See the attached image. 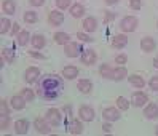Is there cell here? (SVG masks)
<instances>
[{"mask_svg":"<svg viewBox=\"0 0 158 136\" xmlns=\"http://www.w3.org/2000/svg\"><path fill=\"white\" fill-rule=\"evenodd\" d=\"M64 90V77H59L58 74H45L37 82V95L45 101H53L58 99L62 95Z\"/></svg>","mask_w":158,"mask_h":136,"instance_id":"1","label":"cell"},{"mask_svg":"<svg viewBox=\"0 0 158 136\" xmlns=\"http://www.w3.org/2000/svg\"><path fill=\"white\" fill-rule=\"evenodd\" d=\"M139 21L136 16H125L122 21H120V29H122V32L125 34H129V32H134L136 27H137Z\"/></svg>","mask_w":158,"mask_h":136,"instance_id":"2","label":"cell"},{"mask_svg":"<svg viewBox=\"0 0 158 136\" xmlns=\"http://www.w3.org/2000/svg\"><path fill=\"white\" fill-rule=\"evenodd\" d=\"M64 53L67 58H78L83 53V47L78 42H69L67 45H64Z\"/></svg>","mask_w":158,"mask_h":136,"instance_id":"3","label":"cell"},{"mask_svg":"<svg viewBox=\"0 0 158 136\" xmlns=\"http://www.w3.org/2000/svg\"><path fill=\"white\" fill-rule=\"evenodd\" d=\"M45 119L51 123V126H58L62 122V112L59 111V109H56V107H51V109L46 111Z\"/></svg>","mask_w":158,"mask_h":136,"instance_id":"4","label":"cell"},{"mask_svg":"<svg viewBox=\"0 0 158 136\" xmlns=\"http://www.w3.org/2000/svg\"><path fill=\"white\" fill-rule=\"evenodd\" d=\"M34 128L40 134H50L51 133V123L45 117H39V119L34 120Z\"/></svg>","mask_w":158,"mask_h":136,"instance_id":"5","label":"cell"},{"mask_svg":"<svg viewBox=\"0 0 158 136\" xmlns=\"http://www.w3.org/2000/svg\"><path fill=\"white\" fill-rule=\"evenodd\" d=\"M78 117L83 120V122H91V120H94V117H96V114H94V109H93L91 106H80V109H78Z\"/></svg>","mask_w":158,"mask_h":136,"instance_id":"6","label":"cell"},{"mask_svg":"<svg viewBox=\"0 0 158 136\" xmlns=\"http://www.w3.org/2000/svg\"><path fill=\"white\" fill-rule=\"evenodd\" d=\"M80 61L83 62L85 66H93V64H96V61H98V53L94 50H85L81 53V56H80Z\"/></svg>","mask_w":158,"mask_h":136,"instance_id":"7","label":"cell"},{"mask_svg":"<svg viewBox=\"0 0 158 136\" xmlns=\"http://www.w3.org/2000/svg\"><path fill=\"white\" fill-rule=\"evenodd\" d=\"M102 119L106 122H117L120 119V109L118 107H106L102 111Z\"/></svg>","mask_w":158,"mask_h":136,"instance_id":"8","label":"cell"},{"mask_svg":"<svg viewBox=\"0 0 158 136\" xmlns=\"http://www.w3.org/2000/svg\"><path fill=\"white\" fill-rule=\"evenodd\" d=\"M147 103H148L147 93H144V91H134V93H133V96H131V104H133L134 107H142V106H145Z\"/></svg>","mask_w":158,"mask_h":136,"instance_id":"9","label":"cell"},{"mask_svg":"<svg viewBox=\"0 0 158 136\" xmlns=\"http://www.w3.org/2000/svg\"><path fill=\"white\" fill-rule=\"evenodd\" d=\"M24 79H26L27 83H34V82H37V80L40 79V69L35 67V66L27 67L26 72H24Z\"/></svg>","mask_w":158,"mask_h":136,"instance_id":"10","label":"cell"},{"mask_svg":"<svg viewBox=\"0 0 158 136\" xmlns=\"http://www.w3.org/2000/svg\"><path fill=\"white\" fill-rule=\"evenodd\" d=\"M126 45H128V37H126V34H125V32L114 35V39H112V48L120 50V48L126 47Z\"/></svg>","mask_w":158,"mask_h":136,"instance_id":"11","label":"cell"},{"mask_svg":"<svg viewBox=\"0 0 158 136\" xmlns=\"http://www.w3.org/2000/svg\"><path fill=\"white\" fill-rule=\"evenodd\" d=\"M48 23H50L51 26H61V24L64 23V15H62V11H61V10H53V11H50V15H48Z\"/></svg>","mask_w":158,"mask_h":136,"instance_id":"12","label":"cell"},{"mask_svg":"<svg viewBox=\"0 0 158 136\" xmlns=\"http://www.w3.org/2000/svg\"><path fill=\"white\" fill-rule=\"evenodd\" d=\"M155 48H156V42L153 37H144L141 40V50L144 53H152Z\"/></svg>","mask_w":158,"mask_h":136,"instance_id":"13","label":"cell"},{"mask_svg":"<svg viewBox=\"0 0 158 136\" xmlns=\"http://www.w3.org/2000/svg\"><path fill=\"white\" fill-rule=\"evenodd\" d=\"M83 120L80 119V120H77V119H72L70 122H69V125H67V131L70 133V134H81V131H83V123H81Z\"/></svg>","mask_w":158,"mask_h":136,"instance_id":"14","label":"cell"},{"mask_svg":"<svg viewBox=\"0 0 158 136\" xmlns=\"http://www.w3.org/2000/svg\"><path fill=\"white\" fill-rule=\"evenodd\" d=\"M144 117H147L148 120L158 119V104H155V103L147 104L145 109H144Z\"/></svg>","mask_w":158,"mask_h":136,"instance_id":"15","label":"cell"},{"mask_svg":"<svg viewBox=\"0 0 158 136\" xmlns=\"http://www.w3.org/2000/svg\"><path fill=\"white\" fill-rule=\"evenodd\" d=\"M77 88H78V91L83 93V95H89L93 91V83H91V80L88 79H80L77 82Z\"/></svg>","mask_w":158,"mask_h":136,"instance_id":"16","label":"cell"},{"mask_svg":"<svg viewBox=\"0 0 158 136\" xmlns=\"http://www.w3.org/2000/svg\"><path fill=\"white\" fill-rule=\"evenodd\" d=\"M31 43H32L34 50H42V48H45V45H46V39H45V35H42V34H34V37L31 39Z\"/></svg>","mask_w":158,"mask_h":136,"instance_id":"17","label":"cell"},{"mask_svg":"<svg viewBox=\"0 0 158 136\" xmlns=\"http://www.w3.org/2000/svg\"><path fill=\"white\" fill-rule=\"evenodd\" d=\"M26 99L21 96V95H15V96H11V99H10V104H11V107L15 109V111H23V109L26 107Z\"/></svg>","mask_w":158,"mask_h":136,"instance_id":"18","label":"cell"},{"mask_svg":"<svg viewBox=\"0 0 158 136\" xmlns=\"http://www.w3.org/2000/svg\"><path fill=\"white\" fill-rule=\"evenodd\" d=\"M81 26H83V29H85V32H94L98 29V21H96V18L88 16V18L83 19Z\"/></svg>","mask_w":158,"mask_h":136,"instance_id":"19","label":"cell"},{"mask_svg":"<svg viewBox=\"0 0 158 136\" xmlns=\"http://www.w3.org/2000/svg\"><path fill=\"white\" fill-rule=\"evenodd\" d=\"M78 67L77 66H64L62 69V77L67 79V80H72V79H77L78 77Z\"/></svg>","mask_w":158,"mask_h":136,"instance_id":"20","label":"cell"},{"mask_svg":"<svg viewBox=\"0 0 158 136\" xmlns=\"http://www.w3.org/2000/svg\"><path fill=\"white\" fill-rule=\"evenodd\" d=\"M31 34H29V31H21L19 34L16 35V45L18 47H26L27 43L31 42Z\"/></svg>","mask_w":158,"mask_h":136,"instance_id":"21","label":"cell"},{"mask_svg":"<svg viewBox=\"0 0 158 136\" xmlns=\"http://www.w3.org/2000/svg\"><path fill=\"white\" fill-rule=\"evenodd\" d=\"M27 130H29V122H27L26 119H21V120L15 122V133L16 134H26Z\"/></svg>","mask_w":158,"mask_h":136,"instance_id":"22","label":"cell"},{"mask_svg":"<svg viewBox=\"0 0 158 136\" xmlns=\"http://www.w3.org/2000/svg\"><path fill=\"white\" fill-rule=\"evenodd\" d=\"M2 10H3V13L8 15V16L15 15V11H16L15 0H3V2H2Z\"/></svg>","mask_w":158,"mask_h":136,"instance_id":"23","label":"cell"},{"mask_svg":"<svg viewBox=\"0 0 158 136\" xmlns=\"http://www.w3.org/2000/svg\"><path fill=\"white\" fill-rule=\"evenodd\" d=\"M128 80H129V83H131L134 88H137V90H141V88L145 87V80H144L142 75H136V74L134 75H129Z\"/></svg>","mask_w":158,"mask_h":136,"instance_id":"24","label":"cell"},{"mask_svg":"<svg viewBox=\"0 0 158 136\" xmlns=\"http://www.w3.org/2000/svg\"><path fill=\"white\" fill-rule=\"evenodd\" d=\"M123 79H128V69L125 66H118L114 69V79L115 82H120V80H123Z\"/></svg>","mask_w":158,"mask_h":136,"instance_id":"25","label":"cell"},{"mask_svg":"<svg viewBox=\"0 0 158 136\" xmlns=\"http://www.w3.org/2000/svg\"><path fill=\"white\" fill-rule=\"evenodd\" d=\"M99 75L102 79H107V80H112L114 79V67H110L109 64H102L99 67Z\"/></svg>","mask_w":158,"mask_h":136,"instance_id":"26","label":"cell"},{"mask_svg":"<svg viewBox=\"0 0 158 136\" xmlns=\"http://www.w3.org/2000/svg\"><path fill=\"white\" fill-rule=\"evenodd\" d=\"M69 11H70V16H73V18H81L83 15H85V6H83L81 3H72Z\"/></svg>","mask_w":158,"mask_h":136,"instance_id":"27","label":"cell"},{"mask_svg":"<svg viewBox=\"0 0 158 136\" xmlns=\"http://www.w3.org/2000/svg\"><path fill=\"white\" fill-rule=\"evenodd\" d=\"M53 39H54V42H56L58 45H67L70 42V35L66 34V32H56L53 35Z\"/></svg>","mask_w":158,"mask_h":136,"instance_id":"28","label":"cell"},{"mask_svg":"<svg viewBox=\"0 0 158 136\" xmlns=\"http://www.w3.org/2000/svg\"><path fill=\"white\" fill-rule=\"evenodd\" d=\"M2 58L8 62V64H13L15 59H16L15 50H13V48H3V50H2Z\"/></svg>","mask_w":158,"mask_h":136,"instance_id":"29","label":"cell"},{"mask_svg":"<svg viewBox=\"0 0 158 136\" xmlns=\"http://www.w3.org/2000/svg\"><path fill=\"white\" fill-rule=\"evenodd\" d=\"M11 27H13V23L8 19V18H2V19H0V34L2 35H5L6 32H10Z\"/></svg>","mask_w":158,"mask_h":136,"instance_id":"30","label":"cell"},{"mask_svg":"<svg viewBox=\"0 0 158 136\" xmlns=\"http://www.w3.org/2000/svg\"><path fill=\"white\" fill-rule=\"evenodd\" d=\"M129 106H131V101H128L126 98H123V96L117 98V107L120 109V111H128Z\"/></svg>","mask_w":158,"mask_h":136,"instance_id":"31","label":"cell"},{"mask_svg":"<svg viewBox=\"0 0 158 136\" xmlns=\"http://www.w3.org/2000/svg\"><path fill=\"white\" fill-rule=\"evenodd\" d=\"M27 103L29 101H34V98H35V95H37V91H34V90H31V88H23L21 90V93H19Z\"/></svg>","mask_w":158,"mask_h":136,"instance_id":"32","label":"cell"},{"mask_svg":"<svg viewBox=\"0 0 158 136\" xmlns=\"http://www.w3.org/2000/svg\"><path fill=\"white\" fill-rule=\"evenodd\" d=\"M39 21V16H37L35 11H26L24 13V23L26 24H35Z\"/></svg>","mask_w":158,"mask_h":136,"instance_id":"33","label":"cell"},{"mask_svg":"<svg viewBox=\"0 0 158 136\" xmlns=\"http://www.w3.org/2000/svg\"><path fill=\"white\" fill-rule=\"evenodd\" d=\"M70 2L72 0H54V5H56V8L58 10H67V8H70L72 5H70Z\"/></svg>","mask_w":158,"mask_h":136,"instance_id":"34","label":"cell"},{"mask_svg":"<svg viewBox=\"0 0 158 136\" xmlns=\"http://www.w3.org/2000/svg\"><path fill=\"white\" fill-rule=\"evenodd\" d=\"M10 126V115H0V130H6Z\"/></svg>","mask_w":158,"mask_h":136,"instance_id":"35","label":"cell"},{"mask_svg":"<svg viewBox=\"0 0 158 136\" xmlns=\"http://www.w3.org/2000/svg\"><path fill=\"white\" fill-rule=\"evenodd\" d=\"M126 61H128V56H126L125 53H120V54H117V56H115V62H117L118 66H125Z\"/></svg>","mask_w":158,"mask_h":136,"instance_id":"36","label":"cell"},{"mask_svg":"<svg viewBox=\"0 0 158 136\" xmlns=\"http://www.w3.org/2000/svg\"><path fill=\"white\" fill-rule=\"evenodd\" d=\"M148 88H150L152 91H158V75H153L148 80Z\"/></svg>","mask_w":158,"mask_h":136,"instance_id":"37","label":"cell"},{"mask_svg":"<svg viewBox=\"0 0 158 136\" xmlns=\"http://www.w3.org/2000/svg\"><path fill=\"white\" fill-rule=\"evenodd\" d=\"M77 39H78V40H81L83 43H91L93 40H94V39H91L89 35H86L85 32H77Z\"/></svg>","mask_w":158,"mask_h":136,"instance_id":"38","label":"cell"},{"mask_svg":"<svg viewBox=\"0 0 158 136\" xmlns=\"http://www.w3.org/2000/svg\"><path fill=\"white\" fill-rule=\"evenodd\" d=\"M0 115H10V111H8V104L5 99L0 101Z\"/></svg>","mask_w":158,"mask_h":136,"instance_id":"39","label":"cell"},{"mask_svg":"<svg viewBox=\"0 0 158 136\" xmlns=\"http://www.w3.org/2000/svg\"><path fill=\"white\" fill-rule=\"evenodd\" d=\"M129 6H131L133 10H141L142 3H141V0H129Z\"/></svg>","mask_w":158,"mask_h":136,"instance_id":"40","label":"cell"},{"mask_svg":"<svg viewBox=\"0 0 158 136\" xmlns=\"http://www.w3.org/2000/svg\"><path fill=\"white\" fill-rule=\"evenodd\" d=\"M102 131L104 133H112V122H104V125H102Z\"/></svg>","mask_w":158,"mask_h":136,"instance_id":"41","label":"cell"},{"mask_svg":"<svg viewBox=\"0 0 158 136\" xmlns=\"http://www.w3.org/2000/svg\"><path fill=\"white\" fill-rule=\"evenodd\" d=\"M21 32V27H19V24H16V23H13V27H11V31H10V34L11 35H18Z\"/></svg>","mask_w":158,"mask_h":136,"instance_id":"42","label":"cell"},{"mask_svg":"<svg viewBox=\"0 0 158 136\" xmlns=\"http://www.w3.org/2000/svg\"><path fill=\"white\" fill-rule=\"evenodd\" d=\"M29 56L31 58H35V59H45V56H43V54H40L39 51H29Z\"/></svg>","mask_w":158,"mask_h":136,"instance_id":"43","label":"cell"},{"mask_svg":"<svg viewBox=\"0 0 158 136\" xmlns=\"http://www.w3.org/2000/svg\"><path fill=\"white\" fill-rule=\"evenodd\" d=\"M29 3H31L32 6H42V5L45 3V0H29Z\"/></svg>","mask_w":158,"mask_h":136,"instance_id":"44","label":"cell"},{"mask_svg":"<svg viewBox=\"0 0 158 136\" xmlns=\"http://www.w3.org/2000/svg\"><path fill=\"white\" fill-rule=\"evenodd\" d=\"M115 19V13H106V18H104V21L109 23V21H114Z\"/></svg>","mask_w":158,"mask_h":136,"instance_id":"45","label":"cell"},{"mask_svg":"<svg viewBox=\"0 0 158 136\" xmlns=\"http://www.w3.org/2000/svg\"><path fill=\"white\" fill-rule=\"evenodd\" d=\"M104 2L107 5H115V3H118V0H104Z\"/></svg>","mask_w":158,"mask_h":136,"instance_id":"46","label":"cell"},{"mask_svg":"<svg viewBox=\"0 0 158 136\" xmlns=\"http://www.w3.org/2000/svg\"><path fill=\"white\" fill-rule=\"evenodd\" d=\"M64 111L69 112V114H72V107H70V106H66V107H64Z\"/></svg>","mask_w":158,"mask_h":136,"instance_id":"47","label":"cell"},{"mask_svg":"<svg viewBox=\"0 0 158 136\" xmlns=\"http://www.w3.org/2000/svg\"><path fill=\"white\" fill-rule=\"evenodd\" d=\"M153 66H155V69H158V56L153 59Z\"/></svg>","mask_w":158,"mask_h":136,"instance_id":"48","label":"cell"},{"mask_svg":"<svg viewBox=\"0 0 158 136\" xmlns=\"http://www.w3.org/2000/svg\"><path fill=\"white\" fill-rule=\"evenodd\" d=\"M155 134L158 136V125H156V128H155Z\"/></svg>","mask_w":158,"mask_h":136,"instance_id":"49","label":"cell"}]
</instances>
